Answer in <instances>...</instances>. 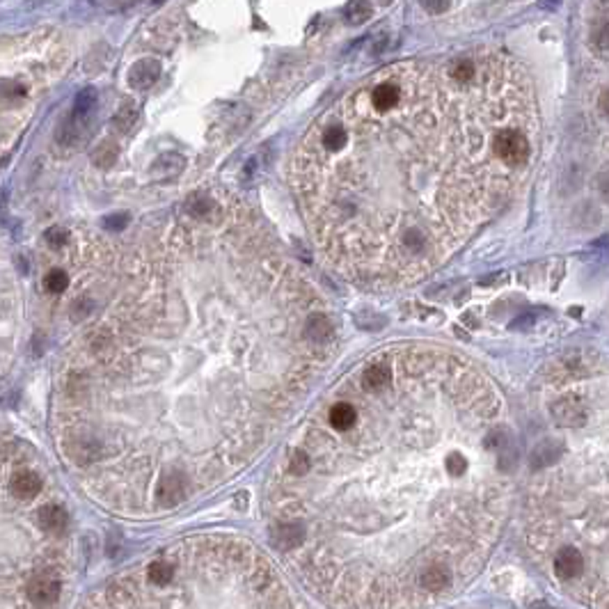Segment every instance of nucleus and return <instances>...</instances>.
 Here are the masks:
<instances>
[{"label":"nucleus","instance_id":"nucleus-1","mask_svg":"<svg viewBox=\"0 0 609 609\" xmlns=\"http://www.w3.org/2000/svg\"><path fill=\"white\" fill-rule=\"evenodd\" d=\"M539 124L529 78L500 53L383 67L312 126L296 159L319 245L357 282H419L527 179Z\"/></svg>","mask_w":609,"mask_h":609},{"label":"nucleus","instance_id":"nucleus-2","mask_svg":"<svg viewBox=\"0 0 609 609\" xmlns=\"http://www.w3.org/2000/svg\"><path fill=\"white\" fill-rule=\"evenodd\" d=\"M174 575L168 584L149 579H122L106 586L104 603L92 609H296L282 579L269 564L259 566L250 586L241 598L245 582L254 570L257 550L227 548L195 550L188 559L172 557Z\"/></svg>","mask_w":609,"mask_h":609},{"label":"nucleus","instance_id":"nucleus-3","mask_svg":"<svg viewBox=\"0 0 609 609\" xmlns=\"http://www.w3.org/2000/svg\"><path fill=\"white\" fill-rule=\"evenodd\" d=\"M35 522L42 534L49 536H62L69 529V513L58 504H44L39 511L35 513Z\"/></svg>","mask_w":609,"mask_h":609},{"label":"nucleus","instance_id":"nucleus-4","mask_svg":"<svg viewBox=\"0 0 609 609\" xmlns=\"http://www.w3.org/2000/svg\"><path fill=\"white\" fill-rule=\"evenodd\" d=\"M156 497H159V502L165 506V509L177 506L183 497H186V476L177 472V469L165 472L159 481V488H156Z\"/></svg>","mask_w":609,"mask_h":609},{"label":"nucleus","instance_id":"nucleus-5","mask_svg":"<svg viewBox=\"0 0 609 609\" xmlns=\"http://www.w3.org/2000/svg\"><path fill=\"white\" fill-rule=\"evenodd\" d=\"M42 476L32 472V469H23V472H16L12 479H9V493L18 500H32V497L39 495L42 491Z\"/></svg>","mask_w":609,"mask_h":609},{"label":"nucleus","instance_id":"nucleus-6","mask_svg":"<svg viewBox=\"0 0 609 609\" xmlns=\"http://www.w3.org/2000/svg\"><path fill=\"white\" fill-rule=\"evenodd\" d=\"M161 76V62L156 60H140L128 71V85L133 90H149Z\"/></svg>","mask_w":609,"mask_h":609},{"label":"nucleus","instance_id":"nucleus-7","mask_svg":"<svg viewBox=\"0 0 609 609\" xmlns=\"http://www.w3.org/2000/svg\"><path fill=\"white\" fill-rule=\"evenodd\" d=\"M561 447L555 445V442H543V445H539L536 449H534V456H531V465L534 467H546V465H552L559 456Z\"/></svg>","mask_w":609,"mask_h":609},{"label":"nucleus","instance_id":"nucleus-8","mask_svg":"<svg viewBox=\"0 0 609 609\" xmlns=\"http://www.w3.org/2000/svg\"><path fill=\"white\" fill-rule=\"evenodd\" d=\"M97 101H99V94H97L94 87L80 90L76 101H73V113H76V115H90L92 110L97 108Z\"/></svg>","mask_w":609,"mask_h":609},{"label":"nucleus","instance_id":"nucleus-9","mask_svg":"<svg viewBox=\"0 0 609 609\" xmlns=\"http://www.w3.org/2000/svg\"><path fill=\"white\" fill-rule=\"evenodd\" d=\"M591 49L596 55L607 58L609 55V23H601L591 35Z\"/></svg>","mask_w":609,"mask_h":609},{"label":"nucleus","instance_id":"nucleus-10","mask_svg":"<svg viewBox=\"0 0 609 609\" xmlns=\"http://www.w3.org/2000/svg\"><path fill=\"white\" fill-rule=\"evenodd\" d=\"M137 119V108L133 101H126V104H122V108L117 110L115 115V126H119L122 131H126V128H131L133 122Z\"/></svg>","mask_w":609,"mask_h":609},{"label":"nucleus","instance_id":"nucleus-11","mask_svg":"<svg viewBox=\"0 0 609 609\" xmlns=\"http://www.w3.org/2000/svg\"><path fill=\"white\" fill-rule=\"evenodd\" d=\"M67 287H69V275L64 271H51L44 278V289L51 293H62L67 291Z\"/></svg>","mask_w":609,"mask_h":609},{"label":"nucleus","instance_id":"nucleus-12","mask_svg":"<svg viewBox=\"0 0 609 609\" xmlns=\"http://www.w3.org/2000/svg\"><path fill=\"white\" fill-rule=\"evenodd\" d=\"M371 16V5H367V3H350L348 7H346V21L348 23H364L367 18Z\"/></svg>","mask_w":609,"mask_h":609},{"label":"nucleus","instance_id":"nucleus-13","mask_svg":"<svg viewBox=\"0 0 609 609\" xmlns=\"http://www.w3.org/2000/svg\"><path fill=\"white\" fill-rule=\"evenodd\" d=\"M211 209H214V202L207 199V197H190V199L186 202V211H188L190 216H195V218L207 216Z\"/></svg>","mask_w":609,"mask_h":609},{"label":"nucleus","instance_id":"nucleus-14","mask_svg":"<svg viewBox=\"0 0 609 609\" xmlns=\"http://www.w3.org/2000/svg\"><path fill=\"white\" fill-rule=\"evenodd\" d=\"M67 232H64L62 227H53V229H49V232H46V241H49V245L51 247H62L64 243H67Z\"/></svg>","mask_w":609,"mask_h":609},{"label":"nucleus","instance_id":"nucleus-15","mask_svg":"<svg viewBox=\"0 0 609 609\" xmlns=\"http://www.w3.org/2000/svg\"><path fill=\"white\" fill-rule=\"evenodd\" d=\"M115 159H117V149H113V152L108 154V144L101 147V152H97V156H94V161L101 165V168H108V165H113Z\"/></svg>","mask_w":609,"mask_h":609},{"label":"nucleus","instance_id":"nucleus-16","mask_svg":"<svg viewBox=\"0 0 609 609\" xmlns=\"http://www.w3.org/2000/svg\"><path fill=\"white\" fill-rule=\"evenodd\" d=\"M596 190H598V195H601L603 199L609 202V170L601 172L596 177Z\"/></svg>","mask_w":609,"mask_h":609},{"label":"nucleus","instance_id":"nucleus-17","mask_svg":"<svg viewBox=\"0 0 609 609\" xmlns=\"http://www.w3.org/2000/svg\"><path fill=\"white\" fill-rule=\"evenodd\" d=\"M108 229H113V232H119V229H124L128 225V216L126 214H115V216H108L106 223H104Z\"/></svg>","mask_w":609,"mask_h":609},{"label":"nucleus","instance_id":"nucleus-18","mask_svg":"<svg viewBox=\"0 0 609 609\" xmlns=\"http://www.w3.org/2000/svg\"><path fill=\"white\" fill-rule=\"evenodd\" d=\"M422 7L426 9V12L440 14V12H445V9H449V3H422Z\"/></svg>","mask_w":609,"mask_h":609},{"label":"nucleus","instance_id":"nucleus-19","mask_svg":"<svg viewBox=\"0 0 609 609\" xmlns=\"http://www.w3.org/2000/svg\"><path fill=\"white\" fill-rule=\"evenodd\" d=\"M598 108H601V113L605 117H609V90H605L601 94V99H598Z\"/></svg>","mask_w":609,"mask_h":609},{"label":"nucleus","instance_id":"nucleus-20","mask_svg":"<svg viewBox=\"0 0 609 609\" xmlns=\"http://www.w3.org/2000/svg\"><path fill=\"white\" fill-rule=\"evenodd\" d=\"M534 609H552V607H548L546 603H539V605H534Z\"/></svg>","mask_w":609,"mask_h":609}]
</instances>
